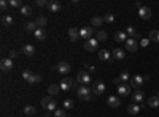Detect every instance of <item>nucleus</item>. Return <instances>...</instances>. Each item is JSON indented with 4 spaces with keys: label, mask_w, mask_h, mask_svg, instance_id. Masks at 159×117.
Instances as JSON below:
<instances>
[{
    "label": "nucleus",
    "mask_w": 159,
    "mask_h": 117,
    "mask_svg": "<svg viewBox=\"0 0 159 117\" xmlns=\"http://www.w3.org/2000/svg\"><path fill=\"white\" fill-rule=\"evenodd\" d=\"M77 95L83 101H91L92 100V89H89L88 86H80L77 90Z\"/></svg>",
    "instance_id": "f257e3e1"
},
{
    "label": "nucleus",
    "mask_w": 159,
    "mask_h": 117,
    "mask_svg": "<svg viewBox=\"0 0 159 117\" xmlns=\"http://www.w3.org/2000/svg\"><path fill=\"white\" fill-rule=\"evenodd\" d=\"M116 90H118V93L121 95V97H127V95L130 93V90H132V87H130L129 84H121Z\"/></svg>",
    "instance_id": "9b49d317"
},
{
    "label": "nucleus",
    "mask_w": 159,
    "mask_h": 117,
    "mask_svg": "<svg viewBox=\"0 0 159 117\" xmlns=\"http://www.w3.org/2000/svg\"><path fill=\"white\" fill-rule=\"evenodd\" d=\"M103 92H105V84H103V82H100V81L94 82V86H92V93H94V95H102Z\"/></svg>",
    "instance_id": "6e6552de"
},
{
    "label": "nucleus",
    "mask_w": 159,
    "mask_h": 117,
    "mask_svg": "<svg viewBox=\"0 0 159 117\" xmlns=\"http://www.w3.org/2000/svg\"><path fill=\"white\" fill-rule=\"evenodd\" d=\"M48 10H50L51 13H57V11H60V3L56 2V0H53V2L48 3Z\"/></svg>",
    "instance_id": "dca6fc26"
},
{
    "label": "nucleus",
    "mask_w": 159,
    "mask_h": 117,
    "mask_svg": "<svg viewBox=\"0 0 159 117\" xmlns=\"http://www.w3.org/2000/svg\"><path fill=\"white\" fill-rule=\"evenodd\" d=\"M68 37H70L72 41H77L78 38H81L80 37V30L78 29H73V27H72V29H68Z\"/></svg>",
    "instance_id": "a211bd4d"
},
{
    "label": "nucleus",
    "mask_w": 159,
    "mask_h": 117,
    "mask_svg": "<svg viewBox=\"0 0 159 117\" xmlns=\"http://www.w3.org/2000/svg\"><path fill=\"white\" fill-rule=\"evenodd\" d=\"M103 22H107V24H113V22H115V16L112 15V13H107V15L103 16Z\"/></svg>",
    "instance_id": "2f4dec72"
},
{
    "label": "nucleus",
    "mask_w": 159,
    "mask_h": 117,
    "mask_svg": "<svg viewBox=\"0 0 159 117\" xmlns=\"http://www.w3.org/2000/svg\"><path fill=\"white\" fill-rule=\"evenodd\" d=\"M113 57L116 60H124V49H119V47H116L113 51Z\"/></svg>",
    "instance_id": "b1692460"
},
{
    "label": "nucleus",
    "mask_w": 159,
    "mask_h": 117,
    "mask_svg": "<svg viewBox=\"0 0 159 117\" xmlns=\"http://www.w3.org/2000/svg\"><path fill=\"white\" fill-rule=\"evenodd\" d=\"M126 33H127V35L129 37H132V38H135V35H137V32H135V29H134V27H127V29H126Z\"/></svg>",
    "instance_id": "f704fd0d"
},
{
    "label": "nucleus",
    "mask_w": 159,
    "mask_h": 117,
    "mask_svg": "<svg viewBox=\"0 0 159 117\" xmlns=\"http://www.w3.org/2000/svg\"><path fill=\"white\" fill-rule=\"evenodd\" d=\"M132 98H134V101L139 105V103H142L143 101V92L140 90V89H137V90L134 92V95H132Z\"/></svg>",
    "instance_id": "aec40b11"
},
{
    "label": "nucleus",
    "mask_w": 159,
    "mask_h": 117,
    "mask_svg": "<svg viewBox=\"0 0 159 117\" xmlns=\"http://www.w3.org/2000/svg\"><path fill=\"white\" fill-rule=\"evenodd\" d=\"M97 38H99V41H105V40H107V32L99 30V32H97Z\"/></svg>",
    "instance_id": "c9c22d12"
},
{
    "label": "nucleus",
    "mask_w": 159,
    "mask_h": 117,
    "mask_svg": "<svg viewBox=\"0 0 159 117\" xmlns=\"http://www.w3.org/2000/svg\"><path fill=\"white\" fill-rule=\"evenodd\" d=\"M22 52L26 54V56L32 57V56H35V47H33L32 44H26V46L22 47Z\"/></svg>",
    "instance_id": "f3484780"
},
{
    "label": "nucleus",
    "mask_w": 159,
    "mask_h": 117,
    "mask_svg": "<svg viewBox=\"0 0 159 117\" xmlns=\"http://www.w3.org/2000/svg\"><path fill=\"white\" fill-rule=\"evenodd\" d=\"M85 49L89 51V52L97 51V49H99V40H95V38H89V40H86V43H85Z\"/></svg>",
    "instance_id": "7ed1b4c3"
},
{
    "label": "nucleus",
    "mask_w": 159,
    "mask_h": 117,
    "mask_svg": "<svg viewBox=\"0 0 159 117\" xmlns=\"http://www.w3.org/2000/svg\"><path fill=\"white\" fill-rule=\"evenodd\" d=\"M126 49L130 51V52H135L137 49H139V44H137V40L135 38H127V41H126Z\"/></svg>",
    "instance_id": "1a4fd4ad"
},
{
    "label": "nucleus",
    "mask_w": 159,
    "mask_h": 117,
    "mask_svg": "<svg viewBox=\"0 0 159 117\" xmlns=\"http://www.w3.org/2000/svg\"><path fill=\"white\" fill-rule=\"evenodd\" d=\"M139 16L142 19H150L151 18V10H150V6H142V8H139Z\"/></svg>",
    "instance_id": "f8f14e48"
},
{
    "label": "nucleus",
    "mask_w": 159,
    "mask_h": 117,
    "mask_svg": "<svg viewBox=\"0 0 159 117\" xmlns=\"http://www.w3.org/2000/svg\"><path fill=\"white\" fill-rule=\"evenodd\" d=\"M56 70L60 74H68L70 70H72V67H70V63H67V62H59V63L56 65Z\"/></svg>",
    "instance_id": "423d86ee"
},
{
    "label": "nucleus",
    "mask_w": 159,
    "mask_h": 117,
    "mask_svg": "<svg viewBox=\"0 0 159 117\" xmlns=\"http://www.w3.org/2000/svg\"><path fill=\"white\" fill-rule=\"evenodd\" d=\"M156 97H157V98H159V90H157V93H156Z\"/></svg>",
    "instance_id": "09e8293b"
},
{
    "label": "nucleus",
    "mask_w": 159,
    "mask_h": 117,
    "mask_svg": "<svg viewBox=\"0 0 159 117\" xmlns=\"http://www.w3.org/2000/svg\"><path fill=\"white\" fill-rule=\"evenodd\" d=\"M2 24L6 25V27H10V25L13 24V18L8 16V15H3V16H2Z\"/></svg>",
    "instance_id": "c85d7f7f"
},
{
    "label": "nucleus",
    "mask_w": 159,
    "mask_h": 117,
    "mask_svg": "<svg viewBox=\"0 0 159 117\" xmlns=\"http://www.w3.org/2000/svg\"><path fill=\"white\" fill-rule=\"evenodd\" d=\"M40 81H41V76H40V74H32L30 79L27 81V82H29V84H35V82H40Z\"/></svg>",
    "instance_id": "72a5a7b5"
},
{
    "label": "nucleus",
    "mask_w": 159,
    "mask_h": 117,
    "mask_svg": "<svg viewBox=\"0 0 159 117\" xmlns=\"http://www.w3.org/2000/svg\"><path fill=\"white\" fill-rule=\"evenodd\" d=\"M119 78H121V81L124 82V84H126V81H129V79H130L129 73H126V71H124V73H121V74H119Z\"/></svg>",
    "instance_id": "79ce46f5"
},
{
    "label": "nucleus",
    "mask_w": 159,
    "mask_h": 117,
    "mask_svg": "<svg viewBox=\"0 0 159 117\" xmlns=\"http://www.w3.org/2000/svg\"><path fill=\"white\" fill-rule=\"evenodd\" d=\"M24 114H26V115H33V114H37V109H35V106L27 105V106L24 108Z\"/></svg>",
    "instance_id": "bb28decb"
},
{
    "label": "nucleus",
    "mask_w": 159,
    "mask_h": 117,
    "mask_svg": "<svg viewBox=\"0 0 159 117\" xmlns=\"http://www.w3.org/2000/svg\"><path fill=\"white\" fill-rule=\"evenodd\" d=\"M143 82H145L143 76H139V74H135V76H132V78H130V84H129V86L137 90V89H139V87L143 84Z\"/></svg>",
    "instance_id": "0eeeda50"
},
{
    "label": "nucleus",
    "mask_w": 159,
    "mask_h": 117,
    "mask_svg": "<svg viewBox=\"0 0 159 117\" xmlns=\"http://www.w3.org/2000/svg\"><path fill=\"white\" fill-rule=\"evenodd\" d=\"M60 92V87L57 84H51L50 87H48V93L51 95V97H54V95H57Z\"/></svg>",
    "instance_id": "4be33fe9"
},
{
    "label": "nucleus",
    "mask_w": 159,
    "mask_h": 117,
    "mask_svg": "<svg viewBox=\"0 0 159 117\" xmlns=\"http://www.w3.org/2000/svg\"><path fill=\"white\" fill-rule=\"evenodd\" d=\"M77 81L83 86H88V84H91V74H89L88 71H80L77 74Z\"/></svg>",
    "instance_id": "20e7f679"
},
{
    "label": "nucleus",
    "mask_w": 159,
    "mask_h": 117,
    "mask_svg": "<svg viewBox=\"0 0 159 117\" xmlns=\"http://www.w3.org/2000/svg\"><path fill=\"white\" fill-rule=\"evenodd\" d=\"M32 74H33V73H32L30 70H24V71H22V79L29 81V79H30V76H32Z\"/></svg>",
    "instance_id": "e433bc0d"
},
{
    "label": "nucleus",
    "mask_w": 159,
    "mask_h": 117,
    "mask_svg": "<svg viewBox=\"0 0 159 117\" xmlns=\"http://www.w3.org/2000/svg\"><path fill=\"white\" fill-rule=\"evenodd\" d=\"M10 6H13V8H19L21 2H19V0H10Z\"/></svg>",
    "instance_id": "37998d69"
},
{
    "label": "nucleus",
    "mask_w": 159,
    "mask_h": 117,
    "mask_svg": "<svg viewBox=\"0 0 159 117\" xmlns=\"http://www.w3.org/2000/svg\"><path fill=\"white\" fill-rule=\"evenodd\" d=\"M21 15L22 16H30L32 15V6H29V5H24V6H21Z\"/></svg>",
    "instance_id": "a878e982"
},
{
    "label": "nucleus",
    "mask_w": 159,
    "mask_h": 117,
    "mask_svg": "<svg viewBox=\"0 0 159 117\" xmlns=\"http://www.w3.org/2000/svg\"><path fill=\"white\" fill-rule=\"evenodd\" d=\"M157 109H159V108H157Z\"/></svg>",
    "instance_id": "8fccbe9b"
},
{
    "label": "nucleus",
    "mask_w": 159,
    "mask_h": 117,
    "mask_svg": "<svg viewBox=\"0 0 159 117\" xmlns=\"http://www.w3.org/2000/svg\"><path fill=\"white\" fill-rule=\"evenodd\" d=\"M148 105L151 106V108H159V98L156 97H150V100H148Z\"/></svg>",
    "instance_id": "7c9ffc66"
},
{
    "label": "nucleus",
    "mask_w": 159,
    "mask_h": 117,
    "mask_svg": "<svg viewBox=\"0 0 159 117\" xmlns=\"http://www.w3.org/2000/svg\"><path fill=\"white\" fill-rule=\"evenodd\" d=\"M115 40L118 41V43H123V41H127V33H126V32H116Z\"/></svg>",
    "instance_id": "5701e85b"
},
{
    "label": "nucleus",
    "mask_w": 159,
    "mask_h": 117,
    "mask_svg": "<svg viewBox=\"0 0 159 117\" xmlns=\"http://www.w3.org/2000/svg\"><path fill=\"white\" fill-rule=\"evenodd\" d=\"M91 24H92L94 27L102 25V24H103V18H100V16H94V18L91 19Z\"/></svg>",
    "instance_id": "c756f323"
},
{
    "label": "nucleus",
    "mask_w": 159,
    "mask_h": 117,
    "mask_svg": "<svg viewBox=\"0 0 159 117\" xmlns=\"http://www.w3.org/2000/svg\"><path fill=\"white\" fill-rule=\"evenodd\" d=\"M33 35H35V38H37L38 41H43V40L46 38V30H45V29H37L35 32H33Z\"/></svg>",
    "instance_id": "6ab92c4d"
},
{
    "label": "nucleus",
    "mask_w": 159,
    "mask_h": 117,
    "mask_svg": "<svg viewBox=\"0 0 159 117\" xmlns=\"http://www.w3.org/2000/svg\"><path fill=\"white\" fill-rule=\"evenodd\" d=\"M73 79L72 78H68V76H65L64 79L60 81V84H59V87H60V90H70V89L73 87Z\"/></svg>",
    "instance_id": "39448f33"
},
{
    "label": "nucleus",
    "mask_w": 159,
    "mask_h": 117,
    "mask_svg": "<svg viewBox=\"0 0 159 117\" xmlns=\"http://www.w3.org/2000/svg\"><path fill=\"white\" fill-rule=\"evenodd\" d=\"M148 105H147V103H140V109H145V108H147Z\"/></svg>",
    "instance_id": "de8ad7c7"
},
{
    "label": "nucleus",
    "mask_w": 159,
    "mask_h": 117,
    "mask_svg": "<svg viewBox=\"0 0 159 117\" xmlns=\"http://www.w3.org/2000/svg\"><path fill=\"white\" fill-rule=\"evenodd\" d=\"M148 43H150V40H148V38H143V40L140 41V46L145 47V46H148Z\"/></svg>",
    "instance_id": "a18cd8bd"
},
{
    "label": "nucleus",
    "mask_w": 159,
    "mask_h": 117,
    "mask_svg": "<svg viewBox=\"0 0 159 117\" xmlns=\"http://www.w3.org/2000/svg\"><path fill=\"white\" fill-rule=\"evenodd\" d=\"M0 68H2V71H11L13 60L11 59H3L2 62H0Z\"/></svg>",
    "instance_id": "ddd939ff"
},
{
    "label": "nucleus",
    "mask_w": 159,
    "mask_h": 117,
    "mask_svg": "<svg viewBox=\"0 0 159 117\" xmlns=\"http://www.w3.org/2000/svg\"><path fill=\"white\" fill-rule=\"evenodd\" d=\"M107 105H108L110 108H118V106L121 105V100H119L118 97H115V95H110L108 100H107Z\"/></svg>",
    "instance_id": "4468645a"
},
{
    "label": "nucleus",
    "mask_w": 159,
    "mask_h": 117,
    "mask_svg": "<svg viewBox=\"0 0 159 117\" xmlns=\"http://www.w3.org/2000/svg\"><path fill=\"white\" fill-rule=\"evenodd\" d=\"M54 117H65V109H56L54 111Z\"/></svg>",
    "instance_id": "ea45409f"
},
{
    "label": "nucleus",
    "mask_w": 159,
    "mask_h": 117,
    "mask_svg": "<svg viewBox=\"0 0 159 117\" xmlns=\"http://www.w3.org/2000/svg\"><path fill=\"white\" fill-rule=\"evenodd\" d=\"M64 109H73V101L72 100H65L64 101Z\"/></svg>",
    "instance_id": "a19ab883"
},
{
    "label": "nucleus",
    "mask_w": 159,
    "mask_h": 117,
    "mask_svg": "<svg viewBox=\"0 0 159 117\" xmlns=\"http://www.w3.org/2000/svg\"><path fill=\"white\" fill-rule=\"evenodd\" d=\"M150 41L159 43V30H151L150 32Z\"/></svg>",
    "instance_id": "cd10ccee"
},
{
    "label": "nucleus",
    "mask_w": 159,
    "mask_h": 117,
    "mask_svg": "<svg viewBox=\"0 0 159 117\" xmlns=\"http://www.w3.org/2000/svg\"><path fill=\"white\" fill-rule=\"evenodd\" d=\"M8 54H10V57H8V59H11V60H13V59H15L16 56H18V52H16L15 49H10V52H8Z\"/></svg>",
    "instance_id": "c03bdc74"
},
{
    "label": "nucleus",
    "mask_w": 159,
    "mask_h": 117,
    "mask_svg": "<svg viewBox=\"0 0 159 117\" xmlns=\"http://www.w3.org/2000/svg\"><path fill=\"white\" fill-rule=\"evenodd\" d=\"M48 3H50V2H46V0H35V5L38 6V8H43V6H48Z\"/></svg>",
    "instance_id": "4c0bfd02"
},
{
    "label": "nucleus",
    "mask_w": 159,
    "mask_h": 117,
    "mask_svg": "<svg viewBox=\"0 0 159 117\" xmlns=\"http://www.w3.org/2000/svg\"><path fill=\"white\" fill-rule=\"evenodd\" d=\"M41 108H43L45 111H48V112L56 111V108H57V101L54 100L53 97H45V98H41Z\"/></svg>",
    "instance_id": "f03ea898"
},
{
    "label": "nucleus",
    "mask_w": 159,
    "mask_h": 117,
    "mask_svg": "<svg viewBox=\"0 0 159 117\" xmlns=\"http://www.w3.org/2000/svg\"><path fill=\"white\" fill-rule=\"evenodd\" d=\"M24 27H26V30H27V32H35V30L38 29L35 22H27V24H26Z\"/></svg>",
    "instance_id": "473e14b6"
},
{
    "label": "nucleus",
    "mask_w": 159,
    "mask_h": 117,
    "mask_svg": "<svg viewBox=\"0 0 159 117\" xmlns=\"http://www.w3.org/2000/svg\"><path fill=\"white\" fill-rule=\"evenodd\" d=\"M92 32H94L92 27H81V29H80V37L89 40V38L92 37Z\"/></svg>",
    "instance_id": "9d476101"
},
{
    "label": "nucleus",
    "mask_w": 159,
    "mask_h": 117,
    "mask_svg": "<svg viewBox=\"0 0 159 117\" xmlns=\"http://www.w3.org/2000/svg\"><path fill=\"white\" fill-rule=\"evenodd\" d=\"M113 82H115V84H116V86H118V87H119L121 84H124V82L121 81V78H119V76H118V78H115V81H113Z\"/></svg>",
    "instance_id": "49530a36"
},
{
    "label": "nucleus",
    "mask_w": 159,
    "mask_h": 117,
    "mask_svg": "<svg viewBox=\"0 0 159 117\" xmlns=\"http://www.w3.org/2000/svg\"><path fill=\"white\" fill-rule=\"evenodd\" d=\"M35 24L38 25V29H43V27L48 24V21H46V18H45V16H38V18L35 19Z\"/></svg>",
    "instance_id": "393cba45"
},
{
    "label": "nucleus",
    "mask_w": 159,
    "mask_h": 117,
    "mask_svg": "<svg viewBox=\"0 0 159 117\" xmlns=\"http://www.w3.org/2000/svg\"><path fill=\"white\" fill-rule=\"evenodd\" d=\"M10 2L8 0H0V8H2V11H6V8H8Z\"/></svg>",
    "instance_id": "58836bf2"
},
{
    "label": "nucleus",
    "mask_w": 159,
    "mask_h": 117,
    "mask_svg": "<svg viewBox=\"0 0 159 117\" xmlns=\"http://www.w3.org/2000/svg\"><path fill=\"white\" fill-rule=\"evenodd\" d=\"M99 59L103 60V62H110L112 60V54H110V51H107V49H99Z\"/></svg>",
    "instance_id": "2eb2a0df"
},
{
    "label": "nucleus",
    "mask_w": 159,
    "mask_h": 117,
    "mask_svg": "<svg viewBox=\"0 0 159 117\" xmlns=\"http://www.w3.org/2000/svg\"><path fill=\"white\" fill-rule=\"evenodd\" d=\"M127 112H129V114H132V115L139 114V112H140V105H137V103H134V105H129Z\"/></svg>",
    "instance_id": "412c9836"
}]
</instances>
